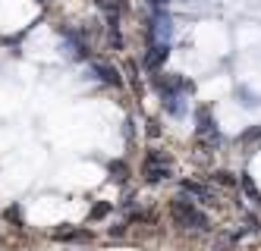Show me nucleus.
<instances>
[{
	"mask_svg": "<svg viewBox=\"0 0 261 251\" xmlns=\"http://www.w3.org/2000/svg\"><path fill=\"white\" fill-rule=\"evenodd\" d=\"M107 210H110V207H107V204H98V207H95V210H91V217H104V214H107Z\"/></svg>",
	"mask_w": 261,
	"mask_h": 251,
	"instance_id": "obj_7",
	"label": "nucleus"
},
{
	"mask_svg": "<svg viewBox=\"0 0 261 251\" xmlns=\"http://www.w3.org/2000/svg\"><path fill=\"white\" fill-rule=\"evenodd\" d=\"M151 4H154V7H161V4H170V0H151Z\"/></svg>",
	"mask_w": 261,
	"mask_h": 251,
	"instance_id": "obj_8",
	"label": "nucleus"
},
{
	"mask_svg": "<svg viewBox=\"0 0 261 251\" xmlns=\"http://www.w3.org/2000/svg\"><path fill=\"white\" fill-rule=\"evenodd\" d=\"M214 182H217V185H223V188H233V185H239V182L233 179V173H227V170H217V173H214Z\"/></svg>",
	"mask_w": 261,
	"mask_h": 251,
	"instance_id": "obj_6",
	"label": "nucleus"
},
{
	"mask_svg": "<svg viewBox=\"0 0 261 251\" xmlns=\"http://www.w3.org/2000/svg\"><path fill=\"white\" fill-rule=\"evenodd\" d=\"M91 72H95L101 82H107V85H123L120 69H117V66H110V63H91Z\"/></svg>",
	"mask_w": 261,
	"mask_h": 251,
	"instance_id": "obj_3",
	"label": "nucleus"
},
{
	"mask_svg": "<svg viewBox=\"0 0 261 251\" xmlns=\"http://www.w3.org/2000/svg\"><path fill=\"white\" fill-rule=\"evenodd\" d=\"M170 217L176 220V226H186V229H208V217L192 204V201H182V198H173L170 201Z\"/></svg>",
	"mask_w": 261,
	"mask_h": 251,
	"instance_id": "obj_1",
	"label": "nucleus"
},
{
	"mask_svg": "<svg viewBox=\"0 0 261 251\" xmlns=\"http://www.w3.org/2000/svg\"><path fill=\"white\" fill-rule=\"evenodd\" d=\"M167 53H170V50H167V44H151V47H148V53H145V66L148 69H161L164 60H167Z\"/></svg>",
	"mask_w": 261,
	"mask_h": 251,
	"instance_id": "obj_4",
	"label": "nucleus"
},
{
	"mask_svg": "<svg viewBox=\"0 0 261 251\" xmlns=\"http://www.w3.org/2000/svg\"><path fill=\"white\" fill-rule=\"evenodd\" d=\"M182 191H186V195H192V198H211V191L208 188H204V185H198V182H182Z\"/></svg>",
	"mask_w": 261,
	"mask_h": 251,
	"instance_id": "obj_5",
	"label": "nucleus"
},
{
	"mask_svg": "<svg viewBox=\"0 0 261 251\" xmlns=\"http://www.w3.org/2000/svg\"><path fill=\"white\" fill-rule=\"evenodd\" d=\"M142 173H145V179H148V182H161V179L170 176V160H167L161 151H148Z\"/></svg>",
	"mask_w": 261,
	"mask_h": 251,
	"instance_id": "obj_2",
	"label": "nucleus"
}]
</instances>
